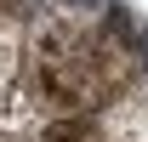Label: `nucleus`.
<instances>
[{
  "instance_id": "nucleus-1",
  "label": "nucleus",
  "mask_w": 148,
  "mask_h": 142,
  "mask_svg": "<svg viewBox=\"0 0 148 142\" xmlns=\"http://www.w3.org/2000/svg\"><path fill=\"white\" fill-rule=\"evenodd\" d=\"M97 142H148V80L97 114Z\"/></svg>"
},
{
  "instance_id": "nucleus-2",
  "label": "nucleus",
  "mask_w": 148,
  "mask_h": 142,
  "mask_svg": "<svg viewBox=\"0 0 148 142\" xmlns=\"http://www.w3.org/2000/svg\"><path fill=\"white\" fill-rule=\"evenodd\" d=\"M17 6L23 0H0V17H17Z\"/></svg>"
}]
</instances>
